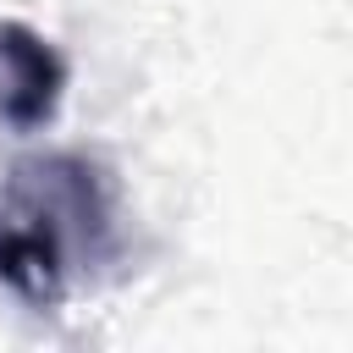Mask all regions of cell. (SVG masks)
I'll use <instances>...</instances> for the list:
<instances>
[{
  "label": "cell",
  "mask_w": 353,
  "mask_h": 353,
  "mask_svg": "<svg viewBox=\"0 0 353 353\" xmlns=\"http://www.w3.org/2000/svg\"><path fill=\"white\" fill-rule=\"evenodd\" d=\"M121 259L116 176L83 149L28 154L0 182V287L61 309L77 281Z\"/></svg>",
  "instance_id": "obj_1"
},
{
  "label": "cell",
  "mask_w": 353,
  "mask_h": 353,
  "mask_svg": "<svg viewBox=\"0 0 353 353\" xmlns=\"http://www.w3.org/2000/svg\"><path fill=\"white\" fill-rule=\"evenodd\" d=\"M61 99H66L61 50L39 28L0 17V127L6 132H39L61 116Z\"/></svg>",
  "instance_id": "obj_2"
}]
</instances>
